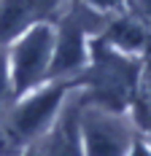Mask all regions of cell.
<instances>
[{"label": "cell", "instance_id": "obj_5", "mask_svg": "<svg viewBox=\"0 0 151 156\" xmlns=\"http://www.w3.org/2000/svg\"><path fill=\"white\" fill-rule=\"evenodd\" d=\"M68 0H0V46H8L35 24H51Z\"/></svg>", "mask_w": 151, "mask_h": 156}, {"label": "cell", "instance_id": "obj_1", "mask_svg": "<svg viewBox=\"0 0 151 156\" xmlns=\"http://www.w3.org/2000/svg\"><path fill=\"white\" fill-rule=\"evenodd\" d=\"M140 76L143 59L121 54L94 35L89 43V62L76 83L87 105L111 113H130L140 92Z\"/></svg>", "mask_w": 151, "mask_h": 156}, {"label": "cell", "instance_id": "obj_8", "mask_svg": "<svg viewBox=\"0 0 151 156\" xmlns=\"http://www.w3.org/2000/svg\"><path fill=\"white\" fill-rule=\"evenodd\" d=\"M14 102V89H11V73H8V51L0 46V113Z\"/></svg>", "mask_w": 151, "mask_h": 156}, {"label": "cell", "instance_id": "obj_10", "mask_svg": "<svg viewBox=\"0 0 151 156\" xmlns=\"http://www.w3.org/2000/svg\"><path fill=\"white\" fill-rule=\"evenodd\" d=\"M81 3H87L89 8L94 11H100V14H124V0H81Z\"/></svg>", "mask_w": 151, "mask_h": 156}, {"label": "cell", "instance_id": "obj_11", "mask_svg": "<svg viewBox=\"0 0 151 156\" xmlns=\"http://www.w3.org/2000/svg\"><path fill=\"white\" fill-rule=\"evenodd\" d=\"M127 156H151V140L146 135H138L135 132V137H132L130 148H127Z\"/></svg>", "mask_w": 151, "mask_h": 156}, {"label": "cell", "instance_id": "obj_9", "mask_svg": "<svg viewBox=\"0 0 151 156\" xmlns=\"http://www.w3.org/2000/svg\"><path fill=\"white\" fill-rule=\"evenodd\" d=\"M124 14L138 19L151 32V0H124Z\"/></svg>", "mask_w": 151, "mask_h": 156}, {"label": "cell", "instance_id": "obj_7", "mask_svg": "<svg viewBox=\"0 0 151 156\" xmlns=\"http://www.w3.org/2000/svg\"><path fill=\"white\" fill-rule=\"evenodd\" d=\"M97 38L103 43H108L111 48L121 51V54L146 59V48H149L151 32L138 19H132L130 14H113V16H108L105 27L97 32Z\"/></svg>", "mask_w": 151, "mask_h": 156}, {"label": "cell", "instance_id": "obj_4", "mask_svg": "<svg viewBox=\"0 0 151 156\" xmlns=\"http://www.w3.org/2000/svg\"><path fill=\"white\" fill-rule=\"evenodd\" d=\"M132 137L135 126L127 113H111L84 102L81 108L84 156H127Z\"/></svg>", "mask_w": 151, "mask_h": 156}, {"label": "cell", "instance_id": "obj_3", "mask_svg": "<svg viewBox=\"0 0 151 156\" xmlns=\"http://www.w3.org/2000/svg\"><path fill=\"white\" fill-rule=\"evenodd\" d=\"M8 73H11V89L14 100L32 92L51 81V59H54V27L35 24L22 32L8 46Z\"/></svg>", "mask_w": 151, "mask_h": 156}, {"label": "cell", "instance_id": "obj_2", "mask_svg": "<svg viewBox=\"0 0 151 156\" xmlns=\"http://www.w3.org/2000/svg\"><path fill=\"white\" fill-rule=\"evenodd\" d=\"M108 14H100L81 0H68L60 16L51 22L54 27V59L51 81L78 78L89 62V43L105 27Z\"/></svg>", "mask_w": 151, "mask_h": 156}, {"label": "cell", "instance_id": "obj_6", "mask_svg": "<svg viewBox=\"0 0 151 156\" xmlns=\"http://www.w3.org/2000/svg\"><path fill=\"white\" fill-rule=\"evenodd\" d=\"M81 108L84 97L76 89L60 108L57 119L51 121L49 132L41 137V151L43 156H84V143H81Z\"/></svg>", "mask_w": 151, "mask_h": 156}]
</instances>
